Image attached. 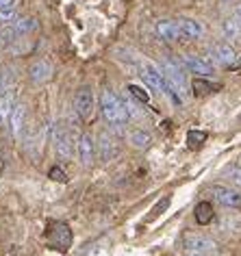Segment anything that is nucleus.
<instances>
[{"label": "nucleus", "mask_w": 241, "mask_h": 256, "mask_svg": "<svg viewBox=\"0 0 241 256\" xmlns=\"http://www.w3.org/2000/svg\"><path fill=\"white\" fill-rule=\"evenodd\" d=\"M100 113H102V118L109 122L111 126H124L126 122L130 120L128 111H126V104L111 89H104V92L100 94Z\"/></svg>", "instance_id": "1"}, {"label": "nucleus", "mask_w": 241, "mask_h": 256, "mask_svg": "<svg viewBox=\"0 0 241 256\" xmlns=\"http://www.w3.org/2000/svg\"><path fill=\"white\" fill-rule=\"evenodd\" d=\"M182 248L189 254H204V256L218 252V243L213 239H208L204 234H196V232H189L182 236Z\"/></svg>", "instance_id": "2"}, {"label": "nucleus", "mask_w": 241, "mask_h": 256, "mask_svg": "<svg viewBox=\"0 0 241 256\" xmlns=\"http://www.w3.org/2000/svg\"><path fill=\"white\" fill-rule=\"evenodd\" d=\"M94 108H96V96H94V89L92 87H80L74 96V111L80 120H92L94 115Z\"/></svg>", "instance_id": "3"}, {"label": "nucleus", "mask_w": 241, "mask_h": 256, "mask_svg": "<svg viewBox=\"0 0 241 256\" xmlns=\"http://www.w3.org/2000/svg\"><path fill=\"white\" fill-rule=\"evenodd\" d=\"M161 70H163V74H166L168 82L182 96V100H185V74H182V68L174 59L166 56L163 63H161Z\"/></svg>", "instance_id": "4"}, {"label": "nucleus", "mask_w": 241, "mask_h": 256, "mask_svg": "<svg viewBox=\"0 0 241 256\" xmlns=\"http://www.w3.org/2000/svg\"><path fill=\"white\" fill-rule=\"evenodd\" d=\"M139 76H142L152 89H156V92H161V94L166 92V74H163V70L158 66H154L152 61H148V59L142 61V74Z\"/></svg>", "instance_id": "5"}, {"label": "nucleus", "mask_w": 241, "mask_h": 256, "mask_svg": "<svg viewBox=\"0 0 241 256\" xmlns=\"http://www.w3.org/2000/svg\"><path fill=\"white\" fill-rule=\"evenodd\" d=\"M213 200L226 208H239L241 206V194L232 187H224V184H213L211 187Z\"/></svg>", "instance_id": "6"}, {"label": "nucleus", "mask_w": 241, "mask_h": 256, "mask_svg": "<svg viewBox=\"0 0 241 256\" xmlns=\"http://www.w3.org/2000/svg\"><path fill=\"white\" fill-rule=\"evenodd\" d=\"M96 139H94L90 132H83L78 139V158L83 163V168H92L94 161H96Z\"/></svg>", "instance_id": "7"}, {"label": "nucleus", "mask_w": 241, "mask_h": 256, "mask_svg": "<svg viewBox=\"0 0 241 256\" xmlns=\"http://www.w3.org/2000/svg\"><path fill=\"white\" fill-rule=\"evenodd\" d=\"M211 56H213V63H222V66H226V68L237 66V52H234V48L226 42L215 44L211 48Z\"/></svg>", "instance_id": "8"}, {"label": "nucleus", "mask_w": 241, "mask_h": 256, "mask_svg": "<svg viewBox=\"0 0 241 256\" xmlns=\"http://www.w3.org/2000/svg\"><path fill=\"white\" fill-rule=\"evenodd\" d=\"M52 63L46 61V59H40V61H35L33 66H30L28 70V78L33 85H44V82H48L50 78H52Z\"/></svg>", "instance_id": "9"}, {"label": "nucleus", "mask_w": 241, "mask_h": 256, "mask_svg": "<svg viewBox=\"0 0 241 256\" xmlns=\"http://www.w3.org/2000/svg\"><path fill=\"white\" fill-rule=\"evenodd\" d=\"M98 150H100V158L102 161H113L118 154H120V142L116 139L113 132H100V144H98Z\"/></svg>", "instance_id": "10"}, {"label": "nucleus", "mask_w": 241, "mask_h": 256, "mask_svg": "<svg viewBox=\"0 0 241 256\" xmlns=\"http://www.w3.org/2000/svg\"><path fill=\"white\" fill-rule=\"evenodd\" d=\"M182 66H185L192 74H198V76L213 74V61L211 59H202V56H196V54H185L182 56Z\"/></svg>", "instance_id": "11"}, {"label": "nucleus", "mask_w": 241, "mask_h": 256, "mask_svg": "<svg viewBox=\"0 0 241 256\" xmlns=\"http://www.w3.org/2000/svg\"><path fill=\"white\" fill-rule=\"evenodd\" d=\"M54 150H56V154L63 156V158L72 156V144H70V135H68V130L63 124L54 126Z\"/></svg>", "instance_id": "12"}, {"label": "nucleus", "mask_w": 241, "mask_h": 256, "mask_svg": "<svg viewBox=\"0 0 241 256\" xmlns=\"http://www.w3.org/2000/svg\"><path fill=\"white\" fill-rule=\"evenodd\" d=\"M178 26H180V37L187 42L200 40V37L204 35V26H202V22H198V20L182 18V20H178Z\"/></svg>", "instance_id": "13"}, {"label": "nucleus", "mask_w": 241, "mask_h": 256, "mask_svg": "<svg viewBox=\"0 0 241 256\" xmlns=\"http://www.w3.org/2000/svg\"><path fill=\"white\" fill-rule=\"evenodd\" d=\"M156 35H158V40H163V42L182 40L178 22H172V20H158L156 22Z\"/></svg>", "instance_id": "14"}, {"label": "nucleus", "mask_w": 241, "mask_h": 256, "mask_svg": "<svg viewBox=\"0 0 241 256\" xmlns=\"http://www.w3.org/2000/svg\"><path fill=\"white\" fill-rule=\"evenodd\" d=\"M16 104H18V102H16V89L11 87V89H7V92L0 96V126H7L9 124L11 111H14Z\"/></svg>", "instance_id": "15"}, {"label": "nucleus", "mask_w": 241, "mask_h": 256, "mask_svg": "<svg viewBox=\"0 0 241 256\" xmlns=\"http://www.w3.org/2000/svg\"><path fill=\"white\" fill-rule=\"evenodd\" d=\"M50 243H52L54 248H59L61 252H66L70 248V243H72V232H70V228L66 224H56L52 228V234H50Z\"/></svg>", "instance_id": "16"}, {"label": "nucleus", "mask_w": 241, "mask_h": 256, "mask_svg": "<svg viewBox=\"0 0 241 256\" xmlns=\"http://www.w3.org/2000/svg\"><path fill=\"white\" fill-rule=\"evenodd\" d=\"M24 120H26V104L18 102L11 111V118H9V130L14 137H20L22 128H24Z\"/></svg>", "instance_id": "17"}, {"label": "nucleus", "mask_w": 241, "mask_h": 256, "mask_svg": "<svg viewBox=\"0 0 241 256\" xmlns=\"http://www.w3.org/2000/svg\"><path fill=\"white\" fill-rule=\"evenodd\" d=\"M128 144L135 150H148L150 144H152V135L148 130H144V128H135V130L128 135Z\"/></svg>", "instance_id": "18"}, {"label": "nucleus", "mask_w": 241, "mask_h": 256, "mask_svg": "<svg viewBox=\"0 0 241 256\" xmlns=\"http://www.w3.org/2000/svg\"><path fill=\"white\" fill-rule=\"evenodd\" d=\"M222 30H224V37L230 42H241V22L237 18H228L222 24Z\"/></svg>", "instance_id": "19"}, {"label": "nucleus", "mask_w": 241, "mask_h": 256, "mask_svg": "<svg viewBox=\"0 0 241 256\" xmlns=\"http://www.w3.org/2000/svg\"><path fill=\"white\" fill-rule=\"evenodd\" d=\"M37 28V20L35 18H18V20L14 22V30L18 35H26L30 33V30Z\"/></svg>", "instance_id": "20"}, {"label": "nucleus", "mask_w": 241, "mask_h": 256, "mask_svg": "<svg viewBox=\"0 0 241 256\" xmlns=\"http://www.w3.org/2000/svg\"><path fill=\"white\" fill-rule=\"evenodd\" d=\"M213 220V206L208 202H200L196 206V222L198 224H208Z\"/></svg>", "instance_id": "21"}, {"label": "nucleus", "mask_w": 241, "mask_h": 256, "mask_svg": "<svg viewBox=\"0 0 241 256\" xmlns=\"http://www.w3.org/2000/svg\"><path fill=\"white\" fill-rule=\"evenodd\" d=\"M126 92H128L132 98H135L137 102H142V104H148L150 102V94L146 92L144 87H139V85H135V82H130V85H126Z\"/></svg>", "instance_id": "22"}, {"label": "nucleus", "mask_w": 241, "mask_h": 256, "mask_svg": "<svg viewBox=\"0 0 241 256\" xmlns=\"http://www.w3.org/2000/svg\"><path fill=\"white\" fill-rule=\"evenodd\" d=\"M18 20V11L16 7H4L0 9V26H11Z\"/></svg>", "instance_id": "23"}, {"label": "nucleus", "mask_w": 241, "mask_h": 256, "mask_svg": "<svg viewBox=\"0 0 241 256\" xmlns=\"http://www.w3.org/2000/svg\"><path fill=\"white\" fill-rule=\"evenodd\" d=\"M215 87H218V85H211L208 80H204V76H200V78L194 80V92L198 94V96H204V94H208V92H213Z\"/></svg>", "instance_id": "24"}, {"label": "nucleus", "mask_w": 241, "mask_h": 256, "mask_svg": "<svg viewBox=\"0 0 241 256\" xmlns=\"http://www.w3.org/2000/svg\"><path fill=\"white\" fill-rule=\"evenodd\" d=\"M16 37H18V33L14 30V24H11V26H0V48L11 44Z\"/></svg>", "instance_id": "25"}, {"label": "nucleus", "mask_w": 241, "mask_h": 256, "mask_svg": "<svg viewBox=\"0 0 241 256\" xmlns=\"http://www.w3.org/2000/svg\"><path fill=\"white\" fill-rule=\"evenodd\" d=\"M11 70L9 68H0V96H2L7 89H11Z\"/></svg>", "instance_id": "26"}, {"label": "nucleus", "mask_w": 241, "mask_h": 256, "mask_svg": "<svg viewBox=\"0 0 241 256\" xmlns=\"http://www.w3.org/2000/svg\"><path fill=\"white\" fill-rule=\"evenodd\" d=\"M187 142H189V146H200V144H204V142H206V132H204V130H189Z\"/></svg>", "instance_id": "27"}, {"label": "nucleus", "mask_w": 241, "mask_h": 256, "mask_svg": "<svg viewBox=\"0 0 241 256\" xmlns=\"http://www.w3.org/2000/svg\"><path fill=\"white\" fill-rule=\"evenodd\" d=\"M228 178H230V182L232 184H237V187L241 189V163H237V165H232V168H228Z\"/></svg>", "instance_id": "28"}, {"label": "nucleus", "mask_w": 241, "mask_h": 256, "mask_svg": "<svg viewBox=\"0 0 241 256\" xmlns=\"http://www.w3.org/2000/svg\"><path fill=\"white\" fill-rule=\"evenodd\" d=\"M48 176L52 178L54 182H68V176H66V172H63L61 168H52L48 172Z\"/></svg>", "instance_id": "29"}, {"label": "nucleus", "mask_w": 241, "mask_h": 256, "mask_svg": "<svg viewBox=\"0 0 241 256\" xmlns=\"http://www.w3.org/2000/svg\"><path fill=\"white\" fill-rule=\"evenodd\" d=\"M4 7H16V0H0V9Z\"/></svg>", "instance_id": "30"}, {"label": "nucleus", "mask_w": 241, "mask_h": 256, "mask_svg": "<svg viewBox=\"0 0 241 256\" xmlns=\"http://www.w3.org/2000/svg\"><path fill=\"white\" fill-rule=\"evenodd\" d=\"M234 18L241 22V4H237V9H234Z\"/></svg>", "instance_id": "31"}, {"label": "nucleus", "mask_w": 241, "mask_h": 256, "mask_svg": "<svg viewBox=\"0 0 241 256\" xmlns=\"http://www.w3.org/2000/svg\"><path fill=\"white\" fill-rule=\"evenodd\" d=\"M187 256H204V254H189V252H187Z\"/></svg>", "instance_id": "32"}, {"label": "nucleus", "mask_w": 241, "mask_h": 256, "mask_svg": "<svg viewBox=\"0 0 241 256\" xmlns=\"http://www.w3.org/2000/svg\"><path fill=\"white\" fill-rule=\"evenodd\" d=\"M239 122H241V118H239Z\"/></svg>", "instance_id": "33"}]
</instances>
